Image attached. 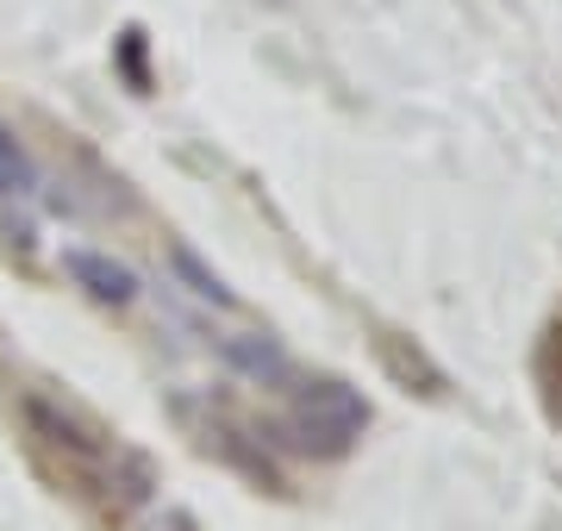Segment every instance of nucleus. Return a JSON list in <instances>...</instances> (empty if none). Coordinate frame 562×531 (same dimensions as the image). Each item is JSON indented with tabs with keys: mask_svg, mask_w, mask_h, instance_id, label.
Returning <instances> with one entry per match:
<instances>
[{
	"mask_svg": "<svg viewBox=\"0 0 562 531\" xmlns=\"http://www.w3.org/2000/svg\"><path fill=\"white\" fill-rule=\"evenodd\" d=\"M369 426V407L344 382H313L294 407V431H301V450H319V456H338L350 450V438Z\"/></svg>",
	"mask_w": 562,
	"mask_h": 531,
	"instance_id": "obj_1",
	"label": "nucleus"
},
{
	"mask_svg": "<svg viewBox=\"0 0 562 531\" xmlns=\"http://www.w3.org/2000/svg\"><path fill=\"white\" fill-rule=\"evenodd\" d=\"M63 269H69L94 301H106V307H125V301L138 294V275L125 263H113V257H101V250H63Z\"/></svg>",
	"mask_w": 562,
	"mask_h": 531,
	"instance_id": "obj_2",
	"label": "nucleus"
},
{
	"mask_svg": "<svg viewBox=\"0 0 562 531\" xmlns=\"http://www.w3.org/2000/svg\"><path fill=\"white\" fill-rule=\"evenodd\" d=\"M232 363H244L250 375H276L281 369V350H276V338H232Z\"/></svg>",
	"mask_w": 562,
	"mask_h": 531,
	"instance_id": "obj_5",
	"label": "nucleus"
},
{
	"mask_svg": "<svg viewBox=\"0 0 562 531\" xmlns=\"http://www.w3.org/2000/svg\"><path fill=\"white\" fill-rule=\"evenodd\" d=\"M13 194H32V157H25V144L0 125V201H13Z\"/></svg>",
	"mask_w": 562,
	"mask_h": 531,
	"instance_id": "obj_3",
	"label": "nucleus"
},
{
	"mask_svg": "<svg viewBox=\"0 0 562 531\" xmlns=\"http://www.w3.org/2000/svg\"><path fill=\"white\" fill-rule=\"evenodd\" d=\"M176 275H181L188 287H194L201 301H213V307H232V287H225L220 275H213V269H206L201 257H194V250H176Z\"/></svg>",
	"mask_w": 562,
	"mask_h": 531,
	"instance_id": "obj_4",
	"label": "nucleus"
}]
</instances>
